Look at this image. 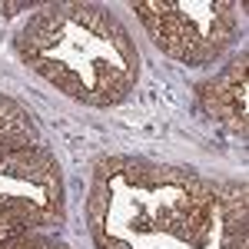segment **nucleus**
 I'll return each mask as SVG.
<instances>
[{"label": "nucleus", "instance_id": "f257e3e1", "mask_svg": "<svg viewBox=\"0 0 249 249\" xmlns=\"http://www.w3.org/2000/svg\"><path fill=\"white\" fill-rule=\"evenodd\" d=\"M123 173L136 186H156L160 183V166H150L143 160H123Z\"/></svg>", "mask_w": 249, "mask_h": 249}, {"label": "nucleus", "instance_id": "20e7f679", "mask_svg": "<svg viewBox=\"0 0 249 249\" xmlns=\"http://www.w3.org/2000/svg\"><path fill=\"white\" fill-rule=\"evenodd\" d=\"M100 239V249H130L123 239H103V236H96Z\"/></svg>", "mask_w": 249, "mask_h": 249}, {"label": "nucleus", "instance_id": "f03ea898", "mask_svg": "<svg viewBox=\"0 0 249 249\" xmlns=\"http://www.w3.org/2000/svg\"><path fill=\"white\" fill-rule=\"evenodd\" d=\"M107 203H110V190H107L103 179H96L93 183V196H90V219H93V232L96 236H100V219H103Z\"/></svg>", "mask_w": 249, "mask_h": 249}, {"label": "nucleus", "instance_id": "7ed1b4c3", "mask_svg": "<svg viewBox=\"0 0 249 249\" xmlns=\"http://www.w3.org/2000/svg\"><path fill=\"white\" fill-rule=\"evenodd\" d=\"M223 246L226 249H246V232H226Z\"/></svg>", "mask_w": 249, "mask_h": 249}]
</instances>
